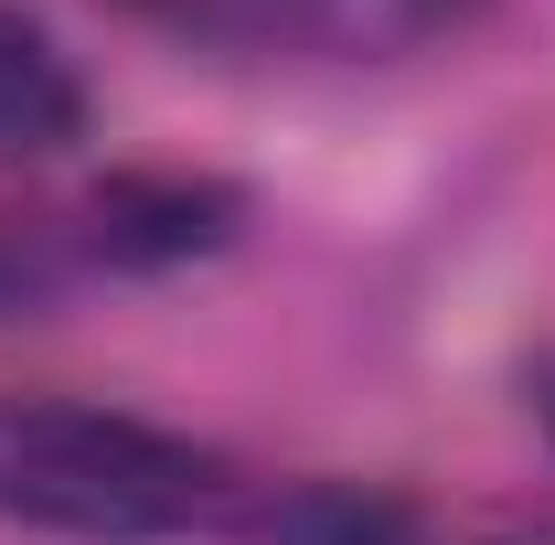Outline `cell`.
Returning a JSON list of instances; mask_svg holds the SVG:
<instances>
[{
	"instance_id": "1",
	"label": "cell",
	"mask_w": 555,
	"mask_h": 545,
	"mask_svg": "<svg viewBox=\"0 0 555 545\" xmlns=\"http://www.w3.org/2000/svg\"><path fill=\"white\" fill-rule=\"evenodd\" d=\"M268 471L75 396H0V524L65 545H171V535H246Z\"/></svg>"
},
{
	"instance_id": "2",
	"label": "cell",
	"mask_w": 555,
	"mask_h": 545,
	"mask_svg": "<svg viewBox=\"0 0 555 545\" xmlns=\"http://www.w3.org/2000/svg\"><path fill=\"white\" fill-rule=\"evenodd\" d=\"M246 193L214 172H107L96 193L54 204L75 278H150V268H193L214 246H235Z\"/></svg>"
},
{
	"instance_id": "3",
	"label": "cell",
	"mask_w": 555,
	"mask_h": 545,
	"mask_svg": "<svg viewBox=\"0 0 555 545\" xmlns=\"http://www.w3.org/2000/svg\"><path fill=\"white\" fill-rule=\"evenodd\" d=\"M416 514L374 481H321V471H268L246 503L235 545H406Z\"/></svg>"
},
{
	"instance_id": "4",
	"label": "cell",
	"mask_w": 555,
	"mask_h": 545,
	"mask_svg": "<svg viewBox=\"0 0 555 545\" xmlns=\"http://www.w3.org/2000/svg\"><path fill=\"white\" fill-rule=\"evenodd\" d=\"M65 139H86V75L43 22L0 11V161H54Z\"/></svg>"
},
{
	"instance_id": "5",
	"label": "cell",
	"mask_w": 555,
	"mask_h": 545,
	"mask_svg": "<svg viewBox=\"0 0 555 545\" xmlns=\"http://www.w3.org/2000/svg\"><path fill=\"white\" fill-rule=\"evenodd\" d=\"M534 407H545V428H555V364H545V385H534Z\"/></svg>"
},
{
	"instance_id": "6",
	"label": "cell",
	"mask_w": 555,
	"mask_h": 545,
	"mask_svg": "<svg viewBox=\"0 0 555 545\" xmlns=\"http://www.w3.org/2000/svg\"><path fill=\"white\" fill-rule=\"evenodd\" d=\"M427 11H449V0H427Z\"/></svg>"
}]
</instances>
